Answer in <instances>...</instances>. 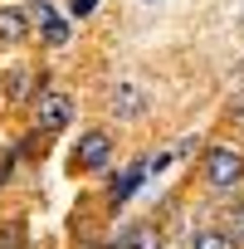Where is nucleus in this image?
Here are the masks:
<instances>
[{"instance_id": "f257e3e1", "label": "nucleus", "mask_w": 244, "mask_h": 249, "mask_svg": "<svg viewBox=\"0 0 244 249\" xmlns=\"http://www.w3.org/2000/svg\"><path fill=\"white\" fill-rule=\"evenodd\" d=\"M239 176H244V157H239L234 147H210V152H205V181H210L215 191L234 186Z\"/></svg>"}, {"instance_id": "f03ea898", "label": "nucleus", "mask_w": 244, "mask_h": 249, "mask_svg": "<svg viewBox=\"0 0 244 249\" xmlns=\"http://www.w3.org/2000/svg\"><path fill=\"white\" fill-rule=\"evenodd\" d=\"M69 122H73V98L59 88L39 93V132H64Z\"/></svg>"}, {"instance_id": "7ed1b4c3", "label": "nucleus", "mask_w": 244, "mask_h": 249, "mask_svg": "<svg viewBox=\"0 0 244 249\" xmlns=\"http://www.w3.org/2000/svg\"><path fill=\"white\" fill-rule=\"evenodd\" d=\"M107 157H112V137L107 132H83L78 147H73V166L78 171H103Z\"/></svg>"}, {"instance_id": "20e7f679", "label": "nucleus", "mask_w": 244, "mask_h": 249, "mask_svg": "<svg viewBox=\"0 0 244 249\" xmlns=\"http://www.w3.org/2000/svg\"><path fill=\"white\" fill-rule=\"evenodd\" d=\"M142 107H147V98H142L137 83H117L112 88V112L117 117H142Z\"/></svg>"}, {"instance_id": "39448f33", "label": "nucleus", "mask_w": 244, "mask_h": 249, "mask_svg": "<svg viewBox=\"0 0 244 249\" xmlns=\"http://www.w3.org/2000/svg\"><path fill=\"white\" fill-rule=\"evenodd\" d=\"M25 30H30V15H25L20 5H0V39H5V44H20Z\"/></svg>"}, {"instance_id": "423d86ee", "label": "nucleus", "mask_w": 244, "mask_h": 249, "mask_svg": "<svg viewBox=\"0 0 244 249\" xmlns=\"http://www.w3.org/2000/svg\"><path fill=\"white\" fill-rule=\"evenodd\" d=\"M117 249H161V234L152 225H137V230H127V234L117 239Z\"/></svg>"}, {"instance_id": "0eeeda50", "label": "nucleus", "mask_w": 244, "mask_h": 249, "mask_svg": "<svg viewBox=\"0 0 244 249\" xmlns=\"http://www.w3.org/2000/svg\"><path fill=\"white\" fill-rule=\"evenodd\" d=\"M39 30H44V44H49V49H64V44H69V20L54 15V20H44Z\"/></svg>"}, {"instance_id": "6e6552de", "label": "nucleus", "mask_w": 244, "mask_h": 249, "mask_svg": "<svg viewBox=\"0 0 244 249\" xmlns=\"http://www.w3.org/2000/svg\"><path fill=\"white\" fill-rule=\"evenodd\" d=\"M191 249H239L229 234H220V230H200L195 239H191Z\"/></svg>"}, {"instance_id": "1a4fd4ad", "label": "nucleus", "mask_w": 244, "mask_h": 249, "mask_svg": "<svg viewBox=\"0 0 244 249\" xmlns=\"http://www.w3.org/2000/svg\"><path fill=\"white\" fill-rule=\"evenodd\" d=\"M142 176H147V166H132V171H127V176H122V181H117V186H112V200H122V196H132V186H137V181H142Z\"/></svg>"}, {"instance_id": "9d476101", "label": "nucleus", "mask_w": 244, "mask_h": 249, "mask_svg": "<svg viewBox=\"0 0 244 249\" xmlns=\"http://www.w3.org/2000/svg\"><path fill=\"white\" fill-rule=\"evenodd\" d=\"M25 15H30V20H39V25H44V20H54V0H25Z\"/></svg>"}, {"instance_id": "9b49d317", "label": "nucleus", "mask_w": 244, "mask_h": 249, "mask_svg": "<svg viewBox=\"0 0 244 249\" xmlns=\"http://www.w3.org/2000/svg\"><path fill=\"white\" fill-rule=\"evenodd\" d=\"M25 88H30V78L25 73H10V98H25Z\"/></svg>"}, {"instance_id": "f8f14e48", "label": "nucleus", "mask_w": 244, "mask_h": 249, "mask_svg": "<svg viewBox=\"0 0 244 249\" xmlns=\"http://www.w3.org/2000/svg\"><path fill=\"white\" fill-rule=\"evenodd\" d=\"M234 244H244V210H234V234H229Z\"/></svg>"}, {"instance_id": "ddd939ff", "label": "nucleus", "mask_w": 244, "mask_h": 249, "mask_svg": "<svg viewBox=\"0 0 244 249\" xmlns=\"http://www.w3.org/2000/svg\"><path fill=\"white\" fill-rule=\"evenodd\" d=\"M93 5H98V0H69V10H73V15H88Z\"/></svg>"}, {"instance_id": "4468645a", "label": "nucleus", "mask_w": 244, "mask_h": 249, "mask_svg": "<svg viewBox=\"0 0 244 249\" xmlns=\"http://www.w3.org/2000/svg\"><path fill=\"white\" fill-rule=\"evenodd\" d=\"M234 127H244V103H234Z\"/></svg>"}]
</instances>
